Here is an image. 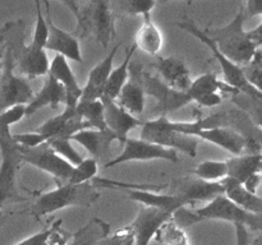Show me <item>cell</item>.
<instances>
[{
    "instance_id": "6da1fadb",
    "label": "cell",
    "mask_w": 262,
    "mask_h": 245,
    "mask_svg": "<svg viewBox=\"0 0 262 245\" xmlns=\"http://www.w3.org/2000/svg\"><path fill=\"white\" fill-rule=\"evenodd\" d=\"M246 12L241 9L224 27L204 31L223 56L239 66L252 60L260 46L251 38L250 31L245 30Z\"/></svg>"
},
{
    "instance_id": "7a4b0ae2",
    "label": "cell",
    "mask_w": 262,
    "mask_h": 245,
    "mask_svg": "<svg viewBox=\"0 0 262 245\" xmlns=\"http://www.w3.org/2000/svg\"><path fill=\"white\" fill-rule=\"evenodd\" d=\"M97 198L99 193L94 184H59L58 188L41 194L36 199L31 212L35 217L46 216L67 207H90Z\"/></svg>"
},
{
    "instance_id": "3957f363",
    "label": "cell",
    "mask_w": 262,
    "mask_h": 245,
    "mask_svg": "<svg viewBox=\"0 0 262 245\" xmlns=\"http://www.w3.org/2000/svg\"><path fill=\"white\" fill-rule=\"evenodd\" d=\"M207 120L209 119H200L196 121H173V127L183 134L212 143L228 151L233 156L246 153L247 139L242 133L232 127H209Z\"/></svg>"
},
{
    "instance_id": "277c9868",
    "label": "cell",
    "mask_w": 262,
    "mask_h": 245,
    "mask_svg": "<svg viewBox=\"0 0 262 245\" xmlns=\"http://www.w3.org/2000/svg\"><path fill=\"white\" fill-rule=\"evenodd\" d=\"M77 31L82 36H92L104 48L117 36L115 17L110 8L109 0H87L81 8V15L77 20Z\"/></svg>"
},
{
    "instance_id": "5b68a950",
    "label": "cell",
    "mask_w": 262,
    "mask_h": 245,
    "mask_svg": "<svg viewBox=\"0 0 262 245\" xmlns=\"http://www.w3.org/2000/svg\"><path fill=\"white\" fill-rule=\"evenodd\" d=\"M141 139L170 148L177 152H183L191 157H196L200 140L178 132L166 115H160L154 120L143 121L141 127Z\"/></svg>"
},
{
    "instance_id": "8992f818",
    "label": "cell",
    "mask_w": 262,
    "mask_h": 245,
    "mask_svg": "<svg viewBox=\"0 0 262 245\" xmlns=\"http://www.w3.org/2000/svg\"><path fill=\"white\" fill-rule=\"evenodd\" d=\"M0 208L5 202L19 198L17 194V175L22 162L19 144L13 139L10 128L0 130Z\"/></svg>"
},
{
    "instance_id": "52a82bcc",
    "label": "cell",
    "mask_w": 262,
    "mask_h": 245,
    "mask_svg": "<svg viewBox=\"0 0 262 245\" xmlns=\"http://www.w3.org/2000/svg\"><path fill=\"white\" fill-rule=\"evenodd\" d=\"M15 61L12 51L8 50L4 58V69L0 77V112L17 105H27L35 96L27 78L17 76Z\"/></svg>"
},
{
    "instance_id": "ba28073f",
    "label": "cell",
    "mask_w": 262,
    "mask_h": 245,
    "mask_svg": "<svg viewBox=\"0 0 262 245\" xmlns=\"http://www.w3.org/2000/svg\"><path fill=\"white\" fill-rule=\"evenodd\" d=\"M19 152L23 163H28L38 170L50 174L55 180H60L61 184L68 183L74 166L60 157L48 142L32 148L19 145Z\"/></svg>"
},
{
    "instance_id": "9c48e42d",
    "label": "cell",
    "mask_w": 262,
    "mask_h": 245,
    "mask_svg": "<svg viewBox=\"0 0 262 245\" xmlns=\"http://www.w3.org/2000/svg\"><path fill=\"white\" fill-rule=\"evenodd\" d=\"M123 143H124V148H123L122 152L117 157L113 158V160L107 161L104 165L105 168L114 167V166L130 162V161L163 160L170 161L173 163L179 161L177 151L155 144V143L147 142V140L141 139V138L128 137Z\"/></svg>"
},
{
    "instance_id": "30bf717a",
    "label": "cell",
    "mask_w": 262,
    "mask_h": 245,
    "mask_svg": "<svg viewBox=\"0 0 262 245\" xmlns=\"http://www.w3.org/2000/svg\"><path fill=\"white\" fill-rule=\"evenodd\" d=\"M237 92L224 81H220L216 73H205L193 79L187 94L191 102L204 107H214L222 104L224 93L234 94Z\"/></svg>"
},
{
    "instance_id": "8fae6325",
    "label": "cell",
    "mask_w": 262,
    "mask_h": 245,
    "mask_svg": "<svg viewBox=\"0 0 262 245\" xmlns=\"http://www.w3.org/2000/svg\"><path fill=\"white\" fill-rule=\"evenodd\" d=\"M43 8H45L43 14H45L46 24H48V38H46L45 50L53 51L56 55L64 56L67 60L82 63L83 58H82L81 45H79L78 40L73 35L54 24L50 15L49 0H43Z\"/></svg>"
},
{
    "instance_id": "7c38bea8",
    "label": "cell",
    "mask_w": 262,
    "mask_h": 245,
    "mask_svg": "<svg viewBox=\"0 0 262 245\" xmlns=\"http://www.w3.org/2000/svg\"><path fill=\"white\" fill-rule=\"evenodd\" d=\"M102 106H104L105 127L109 132L117 137L119 142H124L128 138V133L136 128L142 127L143 121L140 117H136L125 111L123 107L117 104V101L107 96H101Z\"/></svg>"
},
{
    "instance_id": "4fadbf2b",
    "label": "cell",
    "mask_w": 262,
    "mask_h": 245,
    "mask_svg": "<svg viewBox=\"0 0 262 245\" xmlns=\"http://www.w3.org/2000/svg\"><path fill=\"white\" fill-rule=\"evenodd\" d=\"M89 125L82 120L76 106H66L64 111L51 119L46 120L36 132L45 135L46 139L53 138H69L82 129H89Z\"/></svg>"
},
{
    "instance_id": "5bb4252c",
    "label": "cell",
    "mask_w": 262,
    "mask_h": 245,
    "mask_svg": "<svg viewBox=\"0 0 262 245\" xmlns=\"http://www.w3.org/2000/svg\"><path fill=\"white\" fill-rule=\"evenodd\" d=\"M173 214L163 209L154 208V207H145L141 208L137 217L130 225L135 245H148L151 240L155 237L159 227L171 218Z\"/></svg>"
},
{
    "instance_id": "9a60e30c",
    "label": "cell",
    "mask_w": 262,
    "mask_h": 245,
    "mask_svg": "<svg viewBox=\"0 0 262 245\" xmlns=\"http://www.w3.org/2000/svg\"><path fill=\"white\" fill-rule=\"evenodd\" d=\"M155 68L160 74L161 82L173 91L187 93L193 82L189 69L179 59L159 58Z\"/></svg>"
},
{
    "instance_id": "2e32d148",
    "label": "cell",
    "mask_w": 262,
    "mask_h": 245,
    "mask_svg": "<svg viewBox=\"0 0 262 245\" xmlns=\"http://www.w3.org/2000/svg\"><path fill=\"white\" fill-rule=\"evenodd\" d=\"M118 48H119V43H117L109 51V54L96 66L92 68L86 84L82 88V96L79 101H96V100L101 99V96L104 94L107 78H109L110 73L113 70V63H114V58Z\"/></svg>"
},
{
    "instance_id": "e0dca14e",
    "label": "cell",
    "mask_w": 262,
    "mask_h": 245,
    "mask_svg": "<svg viewBox=\"0 0 262 245\" xmlns=\"http://www.w3.org/2000/svg\"><path fill=\"white\" fill-rule=\"evenodd\" d=\"M129 198L145 207L163 209L173 214L179 208L188 206V202L181 194L159 193L158 189H127Z\"/></svg>"
},
{
    "instance_id": "ac0fdd59",
    "label": "cell",
    "mask_w": 262,
    "mask_h": 245,
    "mask_svg": "<svg viewBox=\"0 0 262 245\" xmlns=\"http://www.w3.org/2000/svg\"><path fill=\"white\" fill-rule=\"evenodd\" d=\"M141 81H142L145 93L147 92L151 96L155 97L158 100V104L160 105V107L164 111L179 109V107H183L184 105L191 102L188 94L183 93V92L173 91L166 84H164L160 78L151 77L148 74H143Z\"/></svg>"
},
{
    "instance_id": "d6986e66",
    "label": "cell",
    "mask_w": 262,
    "mask_h": 245,
    "mask_svg": "<svg viewBox=\"0 0 262 245\" xmlns=\"http://www.w3.org/2000/svg\"><path fill=\"white\" fill-rule=\"evenodd\" d=\"M64 87L67 93V102L64 106H77L82 96V88L69 65L68 60L61 55H55L50 61L49 73Z\"/></svg>"
},
{
    "instance_id": "ffe728a7",
    "label": "cell",
    "mask_w": 262,
    "mask_h": 245,
    "mask_svg": "<svg viewBox=\"0 0 262 245\" xmlns=\"http://www.w3.org/2000/svg\"><path fill=\"white\" fill-rule=\"evenodd\" d=\"M66 102L67 93L64 87L54 77L48 74L45 76V81L40 91L35 93L33 99L26 105V116H31L46 106L56 107L59 105H66Z\"/></svg>"
},
{
    "instance_id": "44dd1931",
    "label": "cell",
    "mask_w": 262,
    "mask_h": 245,
    "mask_svg": "<svg viewBox=\"0 0 262 245\" xmlns=\"http://www.w3.org/2000/svg\"><path fill=\"white\" fill-rule=\"evenodd\" d=\"M49 66L50 61L45 48H36L30 45L23 48L19 58L15 61V69L25 78L48 76Z\"/></svg>"
},
{
    "instance_id": "7402d4cb",
    "label": "cell",
    "mask_w": 262,
    "mask_h": 245,
    "mask_svg": "<svg viewBox=\"0 0 262 245\" xmlns=\"http://www.w3.org/2000/svg\"><path fill=\"white\" fill-rule=\"evenodd\" d=\"M71 140H74L78 144H81L89 153H91L92 158L97 160L102 155L109 152L112 142L118 140L117 137L109 132L107 129L97 130L89 128V129H82L77 132L71 137Z\"/></svg>"
},
{
    "instance_id": "603a6c76",
    "label": "cell",
    "mask_w": 262,
    "mask_h": 245,
    "mask_svg": "<svg viewBox=\"0 0 262 245\" xmlns=\"http://www.w3.org/2000/svg\"><path fill=\"white\" fill-rule=\"evenodd\" d=\"M141 27L136 32L135 43L137 50H141L146 55L158 56L164 45L163 32L160 28L154 23L151 14L143 15Z\"/></svg>"
},
{
    "instance_id": "cb8c5ba5",
    "label": "cell",
    "mask_w": 262,
    "mask_h": 245,
    "mask_svg": "<svg viewBox=\"0 0 262 245\" xmlns=\"http://www.w3.org/2000/svg\"><path fill=\"white\" fill-rule=\"evenodd\" d=\"M222 184L224 186V195L229 198L233 203L250 213L262 214V197H258V194L250 193L242 183L229 176L223 179Z\"/></svg>"
},
{
    "instance_id": "d4e9b609",
    "label": "cell",
    "mask_w": 262,
    "mask_h": 245,
    "mask_svg": "<svg viewBox=\"0 0 262 245\" xmlns=\"http://www.w3.org/2000/svg\"><path fill=\"white\" fill-rule=\"evenodd\" d=\"M228 176L239 183H245L255 174L262 173V153H242L227 160Z\"/></svg>"
},
{
    "instance_id": "484cf974",
    "label": "cell",
    "mask_w": 262,
    "mask_h": 245,
    "mask_svg": "<svg viewBox=\"0 0 262 245\" xmlns=\"http://www.w3.org/2000/svg\"><path fill=\"white\" fill-rule=\"evenodd\" d=\"M176 194H181L182 197L187 199L189 204L194 202H210L217 195L224 194V186L222 181L217 183H211V181H204L196 179V180H189L183 184L181 190L177 191Z\"/></svg>"
},
{
    "instance_id": "4316f807",
    "label": "cell",
    "mask_w": 262,
    "mask_h": 245,
    "mask_svg": "<svg viewBox=\"0 0 262 245\" xmlns=\"http://www.w3.org/2000/svg\"><path fill=\"white\" fill-rule=\"evenodd\" d=\"M145 94L142 81L130 79L129 76V79L120 89L115 101L125 111L129 112L133 116L138 117L140 115H142L143 110H145Z\"/></svg>"
},
{
    "instance_id": "83f0119b",
    "label": "cell",
    "mask_w": 262,
    "mask_h": 245,
    "mask_svg": "<svg viewBox=\"0 0 262 245\" xmlns=\"http://www.w3.org/2000/svg\"><path fill=\"white\" fill-rule=\"evenodd\" d=\"M137 50L135 45L130 46L127 50L125 58L117 68H113L112 73H110L109 78H107L106 86H105L104 94L102 96H107L110 99L115 100L119 94L120 89L123 88L125 83L128 82L130 76V63H132V56L135 51Z\"/></svg>"
},
{
    "instance_id": "f1b7e54d",
    "label": "cell",
    "mask_w": 262,
    "mask_h": 245,
    "mask_svg": "<svg viewBox=\"0 0 262 245\" xmlns=\"http://www.w3.org/2000/svg\"><path fill=\"white\" fill-rule=\"evenodd\" d=\"M156 0H109L110 8L115 19L123 17L151 14L156 5Z\"/></svg>"
},
{
    "instance_id": "f546056e",
    "label": "cell",
    "mask_w": 262,
    "mask_h": 245,
    "mask_svg": "<svg viewBox=\"0 0 262 245\" xmlns=\"http://www.w3.org/2000/svg\"><path fill=\"white\" fill-rule=\"evenodd\" d=\"M233 101L247 115L251 122L262 130V92L255 89L251 96L237 92L233 94Z\"/></svg>"
},
{
    "instance_id": "4dcf8cb0",
    "label": "cell",
    "mask_w": 262,
    "mask_h": 245,
    "mask_svg": "<svg viewBox=\"0 0 262 245\" xmlns=\"http://www.w3.org/2000/svg\"><path fill=\"white\" fill-rule=\"evenodd\" d=\"M77 112L82 117L84 122L92 129L105 130L104 120V106L101 100L96 101H79L76 106Z\"/></svg>"
},
{
    "instance_id": "1f68e13d",
    "label": "cell",
    "mask_w": 262,
    "mask_h": 245,
    "mask_svg": "<svg viewBox=\"0 0 262 245\" xmlns=\"http://www.w3.org/2000/svg\"><path fill=\"white\" fill-rule=\"evenodd\" d=\"M154 239L163 245H189L184 229L178 226L171 218L159 227Z\"/></svg>"
},
{
    "instance_id": "d6a6232c",
    "label": "cell",
    "mask_w": 262,
    "mask_h": 245,
    "mask_svg": "<svg viewBox=\"0 0 262 245\" xmlns=\"http://www.w3.org/2000/svg\"><path fill=\"white\" fill-rule=\"evenodd\" d=\"M194 175L197 179L204 181L217 183L228 176L227 161H204L194 168Z\"/></svg>"
},
{
    "instance_id": "836d02e7",
    "label": "cell",
    "mask_w": 262,
    "mask_h": 245,
    "mask_svg": "<svg viewBox=\"0 0 262 245\" xmlns=\"http://www.w3.org/2000/svg\"><path fill=\"white\" fill-rule=\"evenodd\" d=\"M97 171H99V162L95 158L89 157L83 158L81 163L74 166L73 173H72L71 178H69L68 184H84L92 181V179L96 178Z\"/></svg>"
},
{
    "instance_id": "e575fe53",
    "label": "cell",
    "mask_w": 262,
    "mask_h": 245,
    "mask_svg": "<svg viewBox=\"0 0 262 245\" xmlns=\"http://www.w3.org/2000/svg\"><path fill=\"white\" fill-rule=\"evenodd\" d=\"M48 143L60 157H63L73 166L78 165L83 160L76 148L72 145V140L69 138H53V139H49Z\"/></svg>"
},
{
    "instance_id": "d590c367",
    "label": "cell",
    "mask_w": 262,
    "mask_h": 245,
    "mask_svg": "<svg viewBox=\"0 0 262 245\" xmlns=\"http://www.w3.org/2000/svg\"><path fill=\"white\" fill-rule=\"evenodd\" d=\"M248 83L257 91L262 92V50L260 47L247 65L242 66Z\"/></svg>"
},
{
    "instance_id": "8d00e7d4",
    "label": "cell",
    "mask_w": 262,
    "mask_h": 245,
    "mask_svg": "<svg viewBox=\"0 0 262 245\" xmlns=\"http://www.w3.org/2000/svg\"><path fill=\"white\" fill-rule=\"evenodd\" d=\"M26 116V105H17L0 112V130L10 128Z\"/></svg>"
},
{
    "instance_id": "74e56055",
    "label": "cell",
    "mask_w": 262,
    "mask_h": 245,
    "mask_svg": "<svg viewBox=\"0 0 262 245\" xmlns=\"http://www.w3.org/2000/svg\"><path fill=\"white\" fill-rule=\"evenodd\" d=\"M13 139L22 147L32 148L37 147V145L42 144V143L48 142L45 135H42L38 132H28V133H20V134H13Z\"/></svg>"
},
{
    "instance_id": "f35d334b",
    "label": "cell",
    "mask_w": 262,
    "mask_h": 245,
    "mask_svg": "<svg viewBox=\"0 0 262 245\" xmlns=\"http://www.w3.org/2000/svg\"><path fill=\"white\" fill-rule=\"evenodd\" d=\"M130 239H133V234L130 227L128 226L120 231L115 232V234L106 235L97 242V245H127V242Z\"/></svg>"
},
{
    "instance_id": "ab89813d",
    "label": "cell",
    "mask_w": 262,
    "mask_h": 245,
    "mask_svg": "<svg viewBox=\"0 0 262 245\" xmlns=\"http://www.w3.org/2000/svg\"><path fill=\"white\" fill-rule=\"evenodd\" d=\"M54 225L46 227L42 231L37 232V234L32 235V236L27 237V239L22 240V241L17 242L15 245H49V240H50V235L53 232Z\"/></svg>"
},
{
    "instance_id": "60d3db41",
    "label": "cell",
    "mask_w": 262,
    "mask_h": 245,
    "mask_svg": "<svg viewBox=\"0 0 262 245\" xmlns=\"http://www.w3.org/2000/svg\"><path fill=\"white\" fill-rule=\"evenodd\" d=\"M235 235L237 241L235 245H248L250 244V236H248V227L243 224H235Z\"/></svg>"
},
{
    "instance_id": "b9f144b4",
    "label": "cell",
    "mask_w": 262,
    "mask_h": 245,
    "mask_svg": "<svg viewBox=\"0 0 262 245\" xmlns=\"http://www.w3.org/2000/svg\"><path fill=\"white\" fill-rule=\"evenodd\" d=\"M261 184H262V173L255 174V175H252L251 178H248L247 180L243 183V186H245L250 193L257 194L258 188H260Z\"/></svg>"
},
{
    "instance_id": "7bdbcfd3",
    "label": "cell",
    "mask_w": 262,
    "mask_h": 245,
    "mask_svg": "<svg viewBox=\"0 0 262 245\" xmlns=\"http://www.w3.org/2000/svg\"><path fill=\"white\" fill-rule=\"evenodd\" d=\"M245 12L248 17L262 15V0H247V8Z\"/></svg>"
},
{
    "instance_id": "ee69618b",
    "label": "cell",
    "mask_w": 262,
    "mask_h": 245,
    "mask_svg": "<svg viewBox=\"0 0 262 245\" xmlns=\"http://www.w3.org/2000/svg\"><path fill=\"white\" fill-rule=\"evenodd\" d=\"M61 4L66 5L73 15L76 17V19H79V15H81V7H79V0H59Z\"/></svg>"
},
{
    "instance_id": "f6af8a7d",
    "label": "cell",
    "mask_w": 262,
    "mask_h": 245,
    "mask_svg": "<svg viewBox=\"0 0 262 245\" xmlns=\"http://www.w3.org/2000/svg\"><path fill=\"white\" fill-rule=\"evenodd\" d=\"M250 36L258 46L262 45V22L255 28V30L250 31Z\"/></svg>"
},
{
    "instance_id": "bcb514c9",
    "label": "cell",
    "mask_w": 262,
    "mask_h": 245,
    "mask_svg": "<svg viewBox=\"0 0 262 245\" xmlns=\"http://www.w3.org/2000/svg\"><path fill=\"white\" fill-rule=\"evenodd\" d=\"M3 50H4V48H2V50H0V77H2L3 69H4V58H3Z\"/></svg>"
},
{
    "instance_id": "7dc6e473",
    "label": "cell",
    "mask_w": 262,
    "mask_h": 245,
    "mask_svg": "<svg viewBox=\"0 0 262 245\" xmlns=\"http://www.w3.org/2000/svg\"><path fill=\"white\" fill-rule=\"evenodd\" d=\"M127 245H135V237H133V239H130L129 241L127 242Z\"/></svg>"
},
{
    "instance_id": "c3c4849f",
    "label": "cell",
    "mask_w": 262,
    "mask_h": 245,
    "mask_svg": "<svg viewBox=\"0 0 262 245\" xmlns=\"http://www.w3.org/2000/svg\"><path fill=\"white\" fill-rule=\"evenodd\" d=\"M3 224H4V217H2V216H0V226H2Z\"/></svg>"
},
{
    "instance_id": "681fc988",
    "label": "cell",
    "mask_w": 262,
    "mask_h": 245,
    "mask_svg": "<svg viewBox=\"0 0 262 245\" xmlns=\"http://www.w3.org/2000/svg\"><path fill=\"white\" fill-rule=\"evenodd\" d=\"M156 2H161V3H168V2H171V0H156Z\"/></svg>"
},
{
    "instance_id": "f907efd6",
    "label": "cell",
    "mask_w": 262,
    "mask_h": 245,
    "mask_svg": "<svg viewBox=\"0 0 262 245\" xmlns=\"http://www.w3.org/2000/svg\"><path fill=\"white\" fill-rule=\"evenodd\" d=\"M261 153H262V150H261Z\"/></svg>"
}]
</instances>
